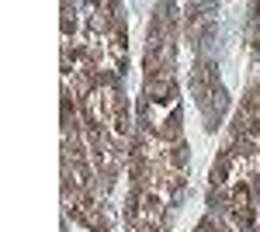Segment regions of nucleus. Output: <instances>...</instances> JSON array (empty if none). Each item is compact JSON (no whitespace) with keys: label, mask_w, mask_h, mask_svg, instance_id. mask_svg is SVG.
I'll list each match as a JSON object with an SVG mask.
<instances>
[{"label":"nucleus","mask_w":260,"mask_h":232,"mask_svg":"<svg viewBox=\"0 0 260 232\" xmlns=\"http://www.w3.org/2000/svg\"><path fill=\"white\" fill-rule=\"evenodd\" d=\"M246 187H250V197L260 201V177H246Z\"/></svg>","instance_id":"obj_10"},{"label":"nucleus","mask_w":260,"mask_h":232,"mask_svg":"<svg viewBox=\"0 0 260 232\" xmlns=\"http://www.w3.org/2000/svg\"><path fill=\"white\" fill-rule=\"evenodd\" d=\"M108 49H111V56H115V66L125 70V62H128V45H125V21H118L115 28H111V35H108Z\"/></svg>","instance_id":"obj_4"},{"label":"nucleus","mask_w":260,"mask_h":232,"mask_svg":"<svg viewBox=\"0 0 260 232\" xmlns=\"http://www.w3.org/2000/svg\"><path fill=\"white\" fill-rule=\"evenodd\" d=\"M215 83H219V66L208 62V59H198L194 70H191V90H194V101L201 108L208 104V94L215 90Z\"/></svg>","instance_id":"obj_1"},{"label":"nucleus","mask_w":260,"mask_h":232,"mask_svg":"<svg viewBox=\"0 0 260 232\" xmlns=\"http://www.w3.org/2000/svg\"><path fill=\"white\" fill-rule=\"evenodd\" d=\"M187 142H177V146H170L167 153L160 156V167H163V174H184L187 170Z\"/></svg>","instance_id":"obj_3"},{"label":"nucleus","mask_w":260,"mask_h":232,"mask_svg":"<svg viewBox=\"0 0 260 232\" xmlns=\"http://www.w3.org/2000/svg\"><path fill=\"white\" fill-rule=\"evenodd\" d=\"M73 35V4H62V42H70Z\"/></svg>","instance_id":"obj_9"},{"label":"nucleus","mask_w":260,"mask_h":232,"mask_svg":"<svg viewBox=\"0 0 260 232\" xmlns=\"http://www.w3.org/2000/svg\"><path fill=\"white\" fill-rule=\"evenodd\" d=\"M146 101L149 104H174L177 101V80H174V73L146 77Z\"/></svg>","instance_id":"obj_2"},{"label":"nucleus","mask_w":260,"mask_h":232,"mask_svg":"<svg viewBox=\"0 0 260 232\" xmlns=\"http://www.w3.org/2000/svg\"><path fill=\"white\" fill-rule=\"evenodd\" d=\"M229 201H233V208H250V205H253L250 187H246V184H236V187H233V194H229ZM233 208H229V212H233Z\"/></svg>","instance_id":"obj_7"},{"label":"nucleus","mask_w":260,"mask_h":232,"mask_svg":"<svg viewBox=\"0 0 260 232\" xmlns=\"http://www.w3.org/2000/svg\"><path fill=\"white\" fill-rule=\"evenodd\" d=\"M229 153H219V159L212 163V174H208V180H212V187H222L225 184V177H229Z\"/></svg>","instance_id":"obj_6"},{"label":"nucleus","mask_w":260,"mask_h":232,"mask_svg":"<svg viewBox=\"0 0 260 232\" xmlns=\"http://www.w3.org/2000/svg\"><path fill=\"white\" fill-rule=\"evenodd\" d=\"M233 222H236V225H240V229H250V225H253V208H233Z\"/></svg>","instance_id":"obj_8"},{"label":"nucleus","mask_w":260,"mask_h":232,"mask_svg":"<svg viewBox=\"0 0 260 232\" xmlns=\"http://www.w3.org/2000/svg\"><path fill=\"white\" fill-rule=\"evenodd\" d=\"M136 232H163V229H160V225H153V222H139Z\"/></svg>","instance_id":"obj_11"},{"label":"nucleus","mask_w":260,"mask_h":232,"mask_svg":"<svg viewBox=\"0 0 260 232\" xmlns=\"http://www.w3.org/2000/svg\"><path fill=\"white\" fill-rule=\"evenodd\" d=\"M156 139H160V142H167V146L184 142V132H180V111H174V115H170L160 128H156Z\"/></svg>","instance_id":"obj_5"}]
</instances>
